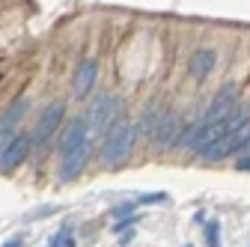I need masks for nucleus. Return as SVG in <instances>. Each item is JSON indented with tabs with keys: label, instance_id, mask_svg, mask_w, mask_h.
Instances as JSON below:
<instances>
[{
	"label": "nucleus",
	"instance_id": "f257e3e1",
	"mask_svg": "<svg viewBox=\"0 0 250 247\" xmlns=\"http://www.w3.org/2000/svg\"><path fill=\"white\" fill-rule=\"evenodd\" d=\"M134 140H137V125H128V122H116V125L107 131V140H104V149H102V161H104L107 167L122 164L125 158L131 155Z\"/></svg>",
	"mask_w": 250,
	"mask_h": 247
},
{
	"label": "nucleus",
	"instance_id": "f03ea898",
	"mask_svg": "<svg viewBox=\"0 0 250 247\" xmlns=\"http://www.w3.org/2000/svg\"><path fill=\"white\" fill-rule=\"evenodd\" d=\"M119 116V102L113 96H99L89 107V128L92 131H110Z\"/></svg>",
	"mask_w": 250,
	"mask_h": 247
},
{
	"label": "nucleus",
	"instance_id": "7ed1b4c3",
	"mask_svg": "<svg viewBox=\"0 0 250 247\" xmlns=\"http://www.w3.org/2000/svg\"><path fill=\"white\" fill-rule=\"evenodd\" d=\"M89 155H92V143H89V137L81 143V146H75L72 152H66L62 155V167H60V179L62 182H69V179H75L81 170H83V164L89 161Z\"/></svg>",
	"mask_w": 250,
	"mask_h": 247
},
{
	"label": "nucleus",
	"instance_id": "20e7f679",
	"mask_svg": "<svg viewBox=\"0 0 250 247\" xmlns=\"http://www.w3.org/2000/svg\"><path fill=\"white\" fill-rule=\"evenodd\" d=\"M179 137H182V119L176 113H164L161 122H158V128L152 131L155 146H158V149H170V146L179 143Z\"/></svg>",
	"mask_w": 250,
	"mask_h": 247
},
{
	"label": "nucleus",
	"instance_id": "39448f33",
	"mask_svg": "<svg viewBox=\"0 0 250 247\" xmlns=\"http://www.w3.org/2000/svg\"><path fill=\"white\" fill-rule=\"evenodd\" d=\"M62 113H66L62 102H51V104L45 107V113H42V119H39V128H36V140H39V143H48V140L57 134L60 122H62Z\"/></svg>",
	"mask_w": 250,
	"mask_h": 247
},
{
	"label": "nucleus",
	"instance_id": "423d86ee",
	"mask_svg": "<svg viewBox=\"0 0 250 247\" xmlns=\"http://www.w3.org/2000/svg\"><path fill=\"white\" fill-rule=\"evenodd\" d=\"M30 155V137H15L12 143H9V149L3 152V155H0V167H3V170H15L24 158Z\"/></svg>",
	"mask_w": 250,
	"mask_h": 247
},
{
	"label": "nucleus",
	"instance_id": "0eeeda50",
	"mask_svg": "<svg viewBox=\"0 0 250 247\" xmlns=\"http://www.w3.org/2000/svg\"><path fill=\"white\" fill-rule=\"evenodd\" d=\"M96 75H99V63L96 60H83V63L78 66V72H75V92L78 96H86V92L92 89V83H96Z\"/></svg>",
	"mask_w": 250,
	"mask_h": 247
},
{
	"label": "nucleus",
	"instance_id": "6e6552de",
	"mask_svg": "<svg viewBox=\"0 0 250 247\" xmlns=\"http://www.w3.org/2000/svg\"><path fill=\"white\" fill-rule=\"evenodd\" d=\"M86 119H72L69 122V128H66V134H62V143H60V149H62V155H66V152H72L75 146H81L83 140H86Z\"/></svg>",
	"mask_w": 250,
	"mask_h": 247
},
{
	"label": "nucleus",
	"instance_id": "1a4fd4ad",
	"mask_svg": "<svg viewBox=\"0 0 250 247\" xmlns=\"http://www.w3.org/2000/svg\"><path fill=\"white\" fill-rule=\"evenodd\" d=\"M214 63H217V54L208 51V48H200V51L191 57V66H188V69H191L194 78H206V75H211Z\"/></svg>",
	"mask_w": 250,
	"mask_h": 247
},
{
	"label": "nucleus",
	"instance_id": "9d476101",
	"mask_svg": "<svg viewBox=\"0 0 250 247\" xmlns=\"http://www.w3.org/2000/svg\"><path fill=\"white\" fill-rule=\"evenodd\" d=\"M24 110H27V99H18V102L12 104V110L3 116V122H0V128H9V131H12V122H15V119H18Z\"/></svg>",
	"mask_w": 250,
	"mask_h": 247
},
{
	"label": "nucleus",
	"instance_id": "9b49d317",
	"mask_svg": "<svg viewBox=\"0 0 250 247\" xmlns=\"http://www.w3.org/2000/svg\"><path fill=\"white\" fill-rule=\"evenodd\" d=\"M206 241H208V247H221V224L217 221L206 224Z\"/></svg>",
	"mask_w": 250,
	"mask_h": 247
},
{
	"label": "nucleus",
	"instance_id": "f8f14e48",
	"mask_svg": "<svg viewBox=\"0 0 250 247\" xmlns=\"http://www.w3.org/2000/svg\"><path fill=\"white\" fill-rule=\"evenodd\" d=\"M51 247H75V238L69 229H60L54 238H51Z\"/></svg>",
	"mask_w": 250,
	"mask_h": 247
},
{
	"label": "nucleus",
	"instance_id": "ddd939ff",
	"mask_svg": "<svg viewBox=\"0 0 250 247\" xmlns=\"http://www.w3.org/2000/svg\"><path fill=\"white\" fill-rule=\"evenodd\" d=\"M134 224H137V218H134V214H128V218H116V224H113V232H128Z\"/></svg>",
	"mask_w": 250,
	"mask_h": 247
},
{
	"label": "nucleus",
	"instance_id": "4468645a",
	"mask_svg": "<svg viewBox=\"0 0 250 247\" xmlns=\"http://www.w3.org/2000/svg\"><path fill=\"white\" fill-rule=\"evenodd\" d=\"M167 200H170V197L158 191V194H143V197H140L137 203H143V206H152V203H167Z\"/></svg>",
	"mask_w": 250,
	"mask_h": 247
},
{
	"label": "nucleus",
	"instance_id": "2eb2a0df",
	"mask_svg": "<svg viewBox=\"0 0 250 247\" xmlns=\"http://www.w3.org/2000/svg\"><path fill=\"white\" fill-rule=\"evenodd\" d=\"M15 140V134L9 131V128H0V155H3V152L9 149V143Z\"/></svg>",
	"mask_w": 250,
	"mask_h": 247
},
{
	"label": "nucleus",
	"instance_id": "dca6fc26",
	"mask_svg": "<svg viewBox=\"0 0 250 247\" xmlns=\"http://www.w3.org/2000/svg\"><path fill=\"white\" fill-rule=\"evenodd\" d=\"M235 155H238V158H244V155H250V137H247V140H244V143H241V146L235 149Z\"/></svg>",
	"mask_w": 250,
	"mask_h": 247
},
{
	"label": "nucleus",
	"instance_id": "f3484780",
	"mask_svg": "<svg viewBox=\"0 0 250 247\" xmlns=\"http://www.w3.org/2000/svg\"><path fill=\"white\" fill-rule=\"evenodd\" d=\"M235 167H238V170H250V155L238 158V161H235Z\"/></svg>",
	"mask_w": 250,
	"mask_h": 247
},
{
	"label": "nucleus",
	"instance_id": "a211bd4d",
	"mask_svg": "<svg viewBox=\"0 0 250 247\" xmlns=\"http://www.w3.org/2000/svg\"><path fill=\"white\" fill-rule=\"evenodd\" d=\"M3 247H24V238H21V235H15V238H9Z\"/></svg>",
	"mask_w": 250,
	"mask_h": 247
},
{
	"label": "nucleus",
	"instance_id": "6ab92c4d",
	"mask_svg": "<svg viewBox=\"0 0 250 247\" xmlns=\"http://www.w3.org/2000/svg\"><path fill=\"white\" fill-rule=\"evenodd\" d=\"M185 247H194V244H185Z\"/></svg>",
	"mask_w": 250,
	"mask_h": 247
}]
</instances>
